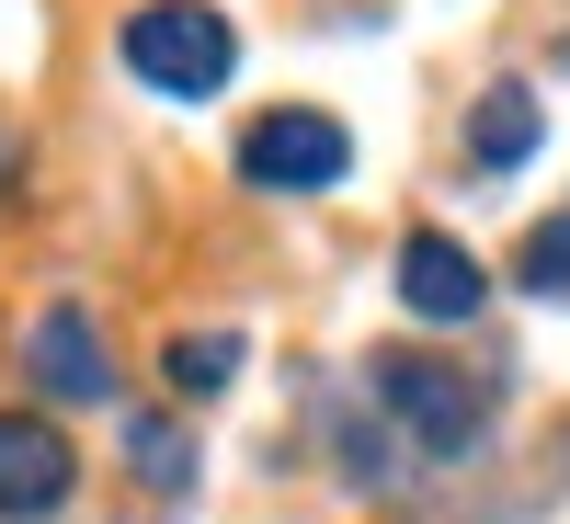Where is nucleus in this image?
I'll return each mask as SVG.
<instances>
[{"instance_id":"1","label":"nucleus","mask_w":570,"mask_h":524,"mask_svg":"<svg viewBox=\"0 0 570 524\" xmlns=\"http://www.w3.org/2000/svg\"><path fill=\"white\" fill-rule=\"evenodd\" d=\"M365 399L389 411V434L411 456H468L491 434V388L468 365H445V354H376L365 365Z\"/></svg>"},{"instance_id":"7","label":"nucleus","mask_w":570,"mask_h":524,"mask_svg":"<svg viewBox=\"0 0 570 524\" xmlns=\"http://www.w3.org/2000/svg\"><path fill=\"white\" fill-rule=\"evenodd\" d=\"M537 137H548L537 91H525V80H491V91H480V115H468V160H480V171H525V160H537Z\"/></svg>"},{"instance_id":"10","label":"nucleus","mask_w":570,"mask_h":524,"mask_svg":"<svg viewBox=\"0 0 570 524\" xmlns=\"http://www.w3.org/2000/svg\"><path fill=\"white\" fill-rule=\"evenodd\" d=\"M525 285H537V297H570V217H548L525 240Z\"/></svg>"},{"instance_id":"2","label":"nucleus","mask_w":570,"mask_h":524,"mask_svg":"<svg viewBox=\"0 0 570 524\" xmlns=\"http://www.w3.org/2000/svg\"><path fill=\"white\" fill-rule=\"evenodd\" d=\"M115 58L149 91H171V103H206V91H228V69H240V34H228L217 0H137Z\"/></svg>"},{"instance_id":"5","label":"nucleus","mask_w":570,"mask_h":524,"mask_svg":"<svg viewBox=\"0 0 570 524\" xmlns=\"http://www.w3.org/2000/svg\"><path fill=\"white\" fill-rule=\"evenodd\" d=\"M389 285H400V308H411V319H480V308H491L480 251H468V240H445V228H411Z\"/></svg>"},{"instance_id":"3","label":"nucleus","mask_w":570,"mask_h":524,"mask_svg":"<svg viewBox=\"0 0 570 524\" xmlns=\"http://www.w3.org/2000/svg\"><path fill=\"white\" fill-rule=\"evenodd\" d=\"M354 171V126L320 115V103H274L240 126V182L252 195H331Z\"/></svg>"},{"instance_id":"4","label":"nucleus","mask_w":570,"mask_h":524,"mask_svg":"<svg viewBox=\"0 0 570 524\" xmlns=\"http://www.w3.org/2000/svg\"><path fill=\"white\" fill-rule=\"evenodd\" d=\"M69 479H80V456H69L58 422L0 411V524H46V513L69 502Z\"/></svg>"},{"instance_id":"9","label":"nucleus","mask_w":570,"mask_h":524,"mask_svg":"<svg viewBox=\"0 0 570 524\" xmlns=\"http://www.w3.org/2000/svg\"><path fill=\"white\" fill-rule=\"evenodd\" d=\"M126 456H137V491H149V502H183V491H195V456H183L171 422H126Z\"/></svg>"},{"instance_id":"8","label":"nucleus","mask_w":570,"mask_h":524,"mask_svg":"<svg viewBox=\"0 0 570 524\" xmlns=\"http://www.w3.org/2000/svg\"><path fill=\"white\" fill-rule=\"evenodd\" d=\"M160 376H171V399H217L228 376H240V330H183L160 354Z\"/></svg>"},{"instance_id":"6","label":"nucleus","mask_w":570,"mask_h":524,"mask_svg":"<svg viewBox=\"0 0 570 524\" xmlns=\"http://www.w3.org/2000/svg\"><path fill=\"white\" fill-rule=\"evenodd\" d=\"M23 365H35V388H46V399H104V376H115L80 308H46V319L23 330Z\"/></svg>"}]
</instances>
